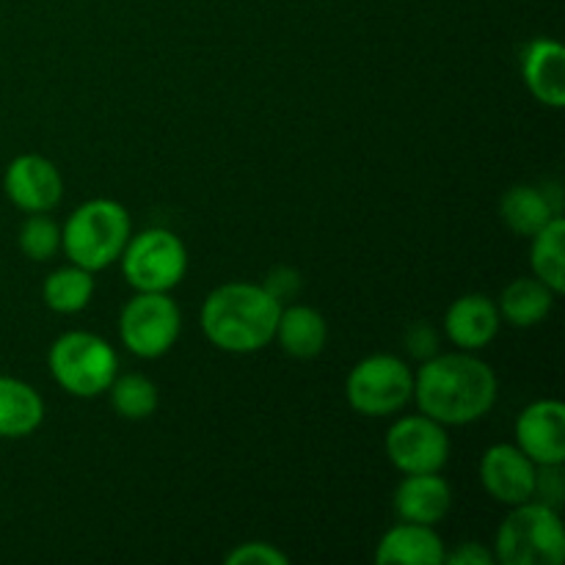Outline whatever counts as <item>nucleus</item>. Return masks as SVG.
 Wrapping results in <instances>:
<instances>
[{
	"label": "nucleus",
	"instance_id": "obj_2",
	"mask_svg": "<svg viewBox=\"0 0 565 565\" xmlns=\"http://www.w3.org/2000/svg\"><path fill=\"white\" fill-rule=\"evenodd\" d=\"M281 303L254 281H230L204 298L199 326L213 348L248 356L274 342Z\"/></svg>",
	"mask_w": 565,
	"mask_h": 565
},
{
	"label": "nucleus",
	"instance_id": "obj_18",
	"mask_svg": "<svg viewBox=\"0 0 565 565\" xmlns=\"http://www.w3.org/2000/svg\"><path fill=\"white\" fill-rule=\"evenodd\" d=\"M42 423V395L28 381L0 375V439H28Z\"/></svg>",
	"mask_w": 565,
	"mask_h": 565
},
{
	"label": "nucleus",
	"instance_id": "obj_23",
	"mask_svg": "<svg viewBox=\"0 0 565 565\" xmlns=\"http://www.w3.org/2000/svg\"><path fill=\"white\" fill-rule=\"evenodd\" d=\"M108 395L114 412L121 419H132V423H141V419L152 417L160 403V392L154 386V381L141 373L116 375L114 384L108 386Z\"/></svg>",
	"mask_w": 565,
	"mask_h": 565
},
{
	"label": "nucleus",
	"instance_id": "obj_16",
	"mask_svg": "<svg viewBox=\"0 0 565 565\" xmlns=\"http://www.w3.org/2000/svg\"><path fill=\"white\" fill-rule=\"evenodd\" d=\"M447 546L430 524L397 522L375 546L379 565H445Z\"/></svg>",
	"mask_w": 565,
	"mask_h": 565
},
{
	"label": "nucleus",
	"instance_id": "obj_8",
	"mask_svg": "<svg viewBox=\"0 0 565 565\" xmlns=\"http://www.w3.org/2000/svg\"><path fill=\"white\" fill-rule=\"evenodd\" d=\"M182 312L171 292H136L121 307L119 340L132 356L160 359L177 345Z\"/></svg>",
	"mask_w": 565,
	"mask_h": 565
},
{
	"label": "nucleus",
	"instance_id": "obj_5",
	"mask_svg": "<svg viewBox=\"0 0 565 565\" xmlns=\"http://www.w3.org/2000/svg\"><path fill=\"white\" fill-rule=\"evenodd\" d=\"M47 367L66 395L92 401L114 384L119 375V356L108 340L92 331H66L50 345Z\"/></svg>",
	"mask_w": 565,
	"mask_h": 565
},
{
	"label": "nucleus",
	"instance_id": "obj_12",
	"mask_svg": "<svg viewBox=\"0 0 565 565\" xmlns=\"http://www.w3.org/2000/svg\"><path fill=\"white\" fill-rule=\"evenodd\" d=\"M535 472L539 467L516 445H491L478 467L486 494L505 508L533 500Z\"/></svg>",
	"mask_w": 565,
	"mask_h": 565
},
{
	"label": "nucleus",
	"instance_id": "obj_6",
	"mask_svg": "<svg viewBox=\"0 0 565 565\" xmlns=\"http://www.w3.org/2000/svg\"><path fill=\"white\" fill-rule=\"evenodd\" d=\"M345 397L362 417H395L414 401V370L395 353H370L348 373Z\"/></svg>",
	"mask_w": 565,
	"mask_h": 565
},
{
	"label": "nucleus",
	"instance_id": "obj_22",
	"mask_svg": "<svg viewBox=\"0 0 565 565\" xmlns=\"http://www.w3.org/2000/svg\"><path fill=\"white\" fill-rule=\"evenodd\" d=\"M530 268L557 296L565 290V221L555 215L544 230L530 237Z\"/></svg>",
	"mask_w": 565,
	"mask_h": 565
},
{
	"label": "nucleus",
	"instance_id": "obj_15",
	"mask_svg": "<svg viewBox=\"0 0 565 565\" xmlns=\"http://www.w3.org/2000/svg\"><path fill=\"white\" fill-rule=\"evenodd\" d=\"M522 77L541 105L561 110L565 105V50L557 39L539 36L524 47Z\"/></svg>",
	"mask_w": 565,
	"mask_h": 565
},
{
	"label": "nucleus",
	"instance_id": "obj_27",
	"mask_svg": "<svg viewBox=\"0 0 565 565\" xmlns=\"http://www.w3.org/2000/svg\"><path fill=\"white\" fill-rule=\"evenodd\" d=\"M263 287L281 303V307H285V303H290L292 298L298 296V290H301V274H298L296 268H290V265H279V268H274L265 276Z\"/></svg>",
	"mask_w": 565,
	"mask_h": 565
},
{
	"label": "nucleus",
	"instance_id": "obj_13",
	"mask_svg": "<svg viewBox=\"0 0 565 565\" xmlns=\"http://www.w3.org/2000/svg\"><path fill=\"white\" fill-rule=\"evenodd\" d=\"M500 309L494 298L483 292H467L456 298L445 312V334L458 351H486L500 334Z\"/></svg>",
	"mask_w": 565,
	"mask_h": 565
},
{
	"label": "nucleus",
	"instance_id": "obj_20",
	"mask_svg": "<svg viewBox=\"0 0 565 565\" xmlns=\"http://www.w3.org/2000/svg\"><path fill=\"white\" fill-rule=\"evenodd\" d=\"M555 215H561V204L552 202L550 191L539 185H513L500 199L502 224L519 237H533Z\"/></svg>",
	"mask_w": 565,
	"mask_h": 565
},
{
	"label": "nucleus",
	"instance_id": "obj_17",
	"mask_svg": "<svg viewBox=\"0 0 565 565\" xmlns=\"http://www.w3.org/2000/svg\"><path fill=\"white\" fill-rule=\"evenodd\" d=\"M274 342H279L287 356L309 362L323 353L326 342H329V323L309 303H285L279 312V323H276Z\"/></svg>",
	"mask_w": 565,
	"mask_h": 565
},
{
	"label": "nucleus",
	"instance_id": "obj_1",
	"mask_svg": "<svg viewBox=\"0 0 565 565\" xmlns=\"http://www.w3.org/2000/svg\"><path fill=\"white\" fill-rule=\"evenodd\" d=\"M497 395L494 370L469 351L436 353L414 373V403L445 428L483 419L494 408Z\"/></svg>",
	"mask_w": 565,
	"mask_h": 565
},
{
	"label": "nucleus",
	"instance_id": "obj_14",
	"mask_svg": "<svg viewBox=\"0 0 565 565\" xmlns=\"http://www.w3.org/2000/svg\"><path fill=\"white\" fill-rule=\"evenodd\" d=\"M392 508H395L401 522H417L436 527L450 513L452 489L439 472L403 475V480L395 489V497H392Z\"/></svg>",
	"mask_w": 565,
	"mask_h": 565
},
{
	"label": "nucleus",
	"instance_id": "obj_26",
	"mask_svg": "<svg viewBox=\"0 0 565 565\" xmlns=\"http://www.w3.org/2000/svg\"><path fill=\"white\" fill-rule=\"evenodd\" d=\"M535 502H544V505L561 511L565 500V478H563V463L561 467H539L535 472Z\"/></svg>",
	"mask_w": 565,
	"mask_h": 565
},
{
	"label": "nucleus",
	"instance_id": "obj_7",
	"mask_svg": "<svg viewBox=\"0 0 565 565\" xmlns=\"http://www.w3.org/2000/svg\"><path fill=\"white\" fill-rule=\"evenodd\" d=\"M119 263L136 292H171L188 274V248L171 230L149 226L130 235Z\"/></svg>",
	"mask_w": 565,
	"mask_h": 565
},
{
	"label": "nucleus",
	"instance_id": "obj_19",
	"mask_svg": "<svg viewBox=\"0 0 565 565\" xmlns=\"http://www.w3.org/2000/svg\"><path fill=\"white\" fill-rule=\"evenodd\" d=\"M557 292L550 290L541 279L535 276H519L505 290L500 292V318L511 323L513 329H533V326L544 323L555 309Z\"/></svg>",
	"mask_w": 565,
	"mask_h": 565
},
{
	"label": "nucleus",
	"instance_id": "obj_9",
	"mask_svg": "<svg viewBox=\"0 0 565 565\" xmlns=\"http://www.w3.org/2000/svg\"><path fill=\"white\" fill-rule=\"evenodd\" d=\"M384 450L403 475L441 472L450 461V434L428 414H403L386 430Z\"/></svg>",
	"mask_w": 565,
	"mask_h": 565
},
{
	"label": "nucleus",
	"instance_id": "obj_10",
	"mask_svg": "<svg viewBox=\"0 0 565 565\" xmlns=\"http://www.w3.org/2000/svg\"><path fill=\"white\" fill-rule=\"evenodd\" d=\"M3 191L22 213H50L64 196V177L44 154H20L6 166Z\"/></svg>",
	"mask_w": 565,
	"mask_h": 565
},
{
	"label": "nucleus",
	"instance_id": "obj_4",
	"mask_svg": "<svg viewBox=\"0 0 565 565\" xmlns=\"http://www.w3.org/2000/svg\"><path fill=\"white\" fill-rule=\"evenodd\" d=\"M494 557L502 565H561L565 557L561 511L535 500L513 505L497 530Z\"/></svg>",
	"mask_w": 565,
	"mask_h": 565
},
{
	"label": "nucleus",
	"instance_id": "obj_11",
	"mask_svg": "<svg viewBox=\"0 0 565 565\" xmlns=\"http://www.w3.org/2000/svg\"><path fill=\"white\" fill-rule=\"evenodd\" d=\"M513 436L535 467H561L565 463V406L555 397L530 403L516 417Z\"/></svg>",
	"mask_w": 565,
	"mask_h": 565
},
{
	"label": "nucleus",
	"instance_id": "obj_24",
	"mask_svg": "<svg viewBox=\"0 0 565 565\" xmlns=\"http://www.w3.org/2000/svg\"><path fill=\"white\" fill-rule=\"evenodd\" d=\"M20 252L33 263H47L61 252V226L47 213H28L20 226Z\"/></svg>",
	"mask_w": 565,
	"mask_h": 565
},
{
	"label": "nucleus",
	"instance_id": "obj_25",
	"mask_svg": "<svg viewBox=\"0 0 565 565\" xmlns=\"http://www.w3.org/2000/svg\"><path fill=\"white\" fill-rule=\"evenodd\" d=\"M224 563L226 565H287L290 563V557H287L276 544H268V541H246V544L226 552Z\"/></svg>",
	"mask_w": 565,
	"mask_h": 565
},
{
	"label": "nucleus",
	"instance_id": "obj_3",
	"mask_svg": "<svg viewBox=\"0 0 565 565\" xmlns=\"http://www.w3.org/2000/svg\"><path fill=\"white\" fill-rule=\"evenodd\" d=\"M130 235L132 221L125 204L116 199H88L61 226V252L72 265L97 274L119 263Z\"/></svg>",
	"mask_w": 565,
	"mask_h": 565
},
{
	"label": "nucleus",
	"instance_id": "obj_28",
	"mask_svg": "<svg viewBox=\"0 0 565 565\" xmlns=\"http://www.w3.org/2000/svg\"><path fill=\"white\" fill-rule=\"evenodd\" d=\"M406 351L412 353L414 359H419V362L436 356V353H439V334H436L434 326L425 323V320L414 323L412 329L406 331Z\"/></svg>",
	"mask_w": 565,
	"mask_h": 565
},
{
	"label": "nucleus",
	"instance_id": "obj_21",
	"mask_svg": "<svg viewBox=\"0 0 565 565\" xmlns=\"http://www.w3.org/2000/svg\"><path fill=\"white\" fill-rule=\"evenodd\" d=\"M94 290V274L81 268V265H64V268L53 270L42 285V298L47 303L50 312L55 315H77L92 303Z\"/></svg>",
	"mask_w": 565,
	"mask_h": 565
},
{
	"label": "nucleus",
	"instance_id": "obj_29",
	"mask_svg": "<svg viewBox=\"0 0 565 565\" xmlns=\"http://www.w3.org/2000/svg\"><path fill=\"white\" fill-rule=\"evenodd\" d=\"M494 550H486L483 544H475V541H463L461 546H456L452 552L445 555V565H494Z\"/></svg>",
	"mask_w": 565,
	"mask_h": 565
}]
</instances>
